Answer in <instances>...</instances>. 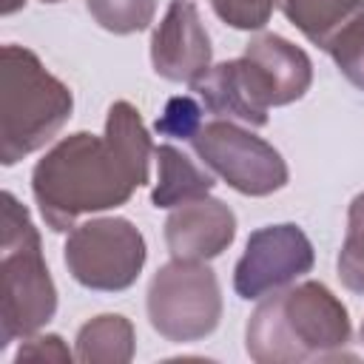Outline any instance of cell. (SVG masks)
Returning <instances> with one entry per match:
<instances>
[{
  "mask_svg": "<svg viewBox=\"0 0 364 364\" xmlns=\"http://www.w3.org/2000/svg\"><path fill=\"white\" fill-rule=\"evenodd\" d=\"M333 63L338 65V71L364 91V11L355 14L324 48Z\"/></svg>",
  "mask_w": 364,
  "mask_h": 364,
  "instance_id": "obj_18",
  "label": "cell"
},
{
  "mask_svg": "<svg viewBox=\"0 0 364 364\" xmlns=\"http://www.w3.org/2000/svg\"><path fill=\"white\" fill-rule=\"evenodd\" d=\"M250 65V74L267 102V108L290 105L301 100L313 82V63L310 57L284 40L282 34H256L242 54Z\"/></svg>",
  "mask_w": 364,
  "mask_h": 364,
  "instance_id": "obj_11",
  "label": "cell"
},
{
  "mask_svg": "<svg viewBox=\"0 0 364 364\" xmlns=\"http://www.w3.org/2000/svg\"><path fill=\"white\" fill-rule=\"evenodd\" d=\"M94 23L111 34L145 31L154 23L156 0H85Z\"/></svg>",
  "mask_w": 364,
  "mask_h": 364,
  "instance_id": "obj_17",
  "label": "cell"
},
{
  "mask_svg": "<svg viewBox=\"0 0 364 364\" xmlns=\"http://www.w3.org/2000/svg\"><path fill=\"white\" fill-rule=\"evenodd\" d=\"M353 327L341 299L321 282L267 293L245 327V350L256 364H299L341 358Z\"/></svg>",
  "mask_w": 364,
  "mask_h": 364,
  "instance_id": "obj_2",
  "label": "cell"
},
{
  "mask_svg": "<svg viewBox=\"0 0 364 364\" xmlns=\"http://www.w3.org/2000/svg\"><path fill=\"white\" fill-rule=\"evenodd\" d=\"M282 14L318 48L364 11V0H276Z\"/></svg>",
  "mask_w": 364,
  "mask_h": 364,
  "instance_id": "obj_15",
  "label": "cell"
},
{
  "mask_svg": "<svg viewBox=\"0 0 364 364\" xmlns=\"http://www.w3.org/2000/svg\"><path fill=\"white\" fill-rule=\"evenodd\" d=\"M191 145L213 173L245 196H270L287 185L290 173L282 154L267 139L230 119L202 122Z\"/></svg>",
  "mask_w": 364,
  "mask_h": 364,
  "instance_id": "obj_7",
  "label": "cell"
},
{
  "mask_svg": "<svg viewBox=\"0 0 364 364\" xmlns=\"http://www.w3.org/2000/svg\"><path fill=\"white\" fill-rule=\"evenodd\" d=\"M156 165H159V176H156V188L151 193L154 208H179L185 202L202 199L213 191V176L199 168L185 151H179L176 145H156L154 148Z\"/></svg>",
  "mask_w": 364,
  "mask_h": 364,
  "instance_id": "obj_13",
  "label": "cell"
},
{
  "mask_svg": "<svg viewBox=\"0 0 364 364\" xmlns=\"http://www.w3.org/2000/svg\"><path fill=\"white\" fill-rule=\"evenodd\" d=\"M74 111V97L34 51L3 46L0 51V162L17 165L23 156L51 142Z\"/></svg>",
  "mask_w": 364,
  "mask_h": 364,
  "instance_id": "obj_3",
  "label": "cell"
},
{
  "mask_svg": "<svg viewBox=\"0 0 364 364\" xmlns=\"http://www.w3.org/2000/svg\"><path fill=\"white\" fill-rule=\"evenodd\" d=\"M313 262V245L299 225L282 222L256 228L233 267V290L247 301L264 299L310 273Z\"/></svg>",
  "mask_w": 364,
  "mask_h": 364,
  "instance_id": "obj_8",
  "label": "cell"
},
{
  "mask_svg": "<svg viewBox=\"0 0 364 364\" xmlns=\"http://www.w3.org/2000/svg\"><path fill=\"white\" fill-rule=\"evenodd\" d=\"M63 259L71 279L82 287L119 293L139 279L148 247L134 222L122 216H100L71 228Z\"/></svg>",
  "mask_w": 364,
  "mask_h": 364,
  "instance_id": "obj_6",
  "label": "cell"
},
{
  "mask_svg": "<svg viewBox=\"0 0 364 364\" xmlns=\"http://www.w3.org/2000/svg\"><path fill=\"white\" fill-rule=\"evenodd\" d=\"M23 6H26V0H3V14H14Z\"/></svg>",
  "mask_w": 364,
  "mask_h": 364,
  "instance_id": "obj_22",
  "label": "cell"
},
{
  "mask_svg": "<svg viewBox=\"0 0 364 364\" xmlns=\"http://www.w3.org/2000/svg\"><path fill=\"white\" fill-rule=\"evenodd\" d=\"M222 23L239 31H259L267 26L276 0H208Z\"/></svg>",
  "mask_w": 364,
  "mask_h": 364,
  "instance_id": "obj_19",
  "label": "cell"
},
{
  "mask_svg": "<svg viewBox=\"0 0 364 364\" xmlns=\"http://www.w3.org/2000/svg\"><path fill=\"white\" fill-rule=\"evenodd\" d=\"M338 279L347 290L364 296V191L350 202L347 210V233L336 259Z\"/></svg>",
  "mask_w": 364,
  "mask_h": 364,
  "instance_id": "obj_16",
  "label": "cell"
},
{
  "mask_svg": "<svg viewBox=\"0 0 364 364\" xmlns=\"http://www.w3.org/2000/svg\"><path fill=\"white\" fill-rule=\"evenodd\" d=\"M196 97L205 102L210 114L219 119H239L247 125H267V102L262 100V91L250 74V65L245 57L225 60L219 65H210L202 80L191 85Z\"/></svg>",
  "mask_w": 364,
  "mask_h": 364,
  "instance_id": "obj_12",
  "label": "cell"
},
{
  "mask_svg": "<svg viewBox=\"0 0 364 364\" xmlns=\"http://www.w3.org/2000/svg\"><path fill=\"white\" fill-rule=\"evenodd\" d=\"M154 142L128 100H117L105 117V134L77 131L63 136L31 171V193L57 233L85 213L125 205L148 182Z\"/></svg>",
  "mask_w": 364,
  "mask_h": 364,
  "instance_id": "obj_1",
  "label": "cell"
},
{
  "mask_svg": "<svg viewBox=\"0 0 364 364\" xmlns=\"http://www.w3.org/2000/svg\"><path fill=\"white\" fill-rule=\"evenodd\" d=\"M148 321L151 327L176 344L199 341L219 327L222 290L216 273L205 262L171 259L148 284Z\"/></svg>",
  "mask_w": 364,
  "mask_h": 364,
  "instance_id": "obj_5",
  "label": "cell"
},
{
  "mask_svg": "<svg viewBox=\"0 0 364 364\" xmlns=\"http://www.w3.org/2000/svg\"><path fill=\"white\" fill-rule=\"evenodd\" d=\"M210 37L191 0H171L151 34V65L162 80L193 85L210 68Z\"/></svg>",
  "mask_w": 364,
  "mask_h": 364,
  "instance_id": "obj_9",
  "label": "cell"
},
{
  "mask_svg": "<svg viewBox=\"0 0 364 364\" xmlns=\"http://www.w3.org/2000/svg\"><path fill=\"white\" fill-rule=\"evenodd\" d=\"M134 350V324L119 313H102L80 327L74 358L82 364H128Z\"/></svg>",
  "mask_w": 364,
  "mask_h": 364,
  "instance_id": "obj_14",
  "label": "cell"
},
{
  "mask_svg": "<svg viewBox=\"0 0 364 364\" xmlns=\"http://www.w3.org/2000/svg\"><path fill=\"white\" fill-rule=\"evenodd\" d=\"M43 358L46 361H71L74 353L65 347V341L60 336L48 333V336H28V338H23V344H20L17 355H14V361H43Z\"/></svg>",
  "mask_w": 364,
  "mask_h": 364,
  "instance_id": "obj_21",
  "label": "cell"
},
{
  "mask_svg": "<svg viewBox=\"0 0 364 364\" xmlns=\"http://www.w3.org/2000/svg\"><path fill=\"white\" fill-rule=\"evenodd\" d=\"M236 239V213L213 196L185 202L165 219V245L173 259L208 262L222 256Z\"/></svg>",
  "mask_w": 364,
  "mask_h": 364,
  "instance_id": "obj_10",
  "label": "cell"
},
{
  "mask_svg": "<svg viewBox=\"0 0 364 364\" xmlns=\"http://www.w3.org/2000/svg\"><path fill=\"white\" fill-rule=\"evenodd\" d=\"M361 341H364V321H361Z\"/></svg>",
  "mask_w": 364,
  "mask_h": 364,
  "instance_id": "obj_23",
  "label": "cell"
},
{
  "mask_svg": "<svg viewBox=\"0 0 364 364\" xmlns=\"http://www.w3.org/2000/svg\"><path fill=\"white\" fill-rule=\"evenodd\" d=\"M43 3H60V0H43Z\"/></svg>",
  "mask_w": 364,
  "mask_h": 364,
  "instance_id": "obj_24",
  "label": "cell"
},
{
  "mask_svg": "<svg viewBox=\"0 0 364 364\" xmlns=\"http://www.w3.org/2000/svg\"><path fill=\"white\" fill-rule=\"evenodd\" d=\"M0 350L14 338H28L57 313V287L43 259L40 233L28 208L11 191H3V239H0Z\"/></svg>",
  "mask_w": 364,
  "mask_h": 364,
  "instance_id": "obj_4",
  "label": "cell"
},
{
  "mask_svg": "<svg viewBox=\"0 0 364 364\" xmlns=\"http://www.w3.org/2000/svg\"><path fill=\"white\" fill-rule=\"evenodd\" d=\"M202 125V108L193 97H173L165 105V114L156 119V131L176 139H191Z\"/></svg>",
  "mask_w": 364,
  "mask_h": 364,
  "instance_id": "obj_20",
  "label": "cell"
}]
</instances>
